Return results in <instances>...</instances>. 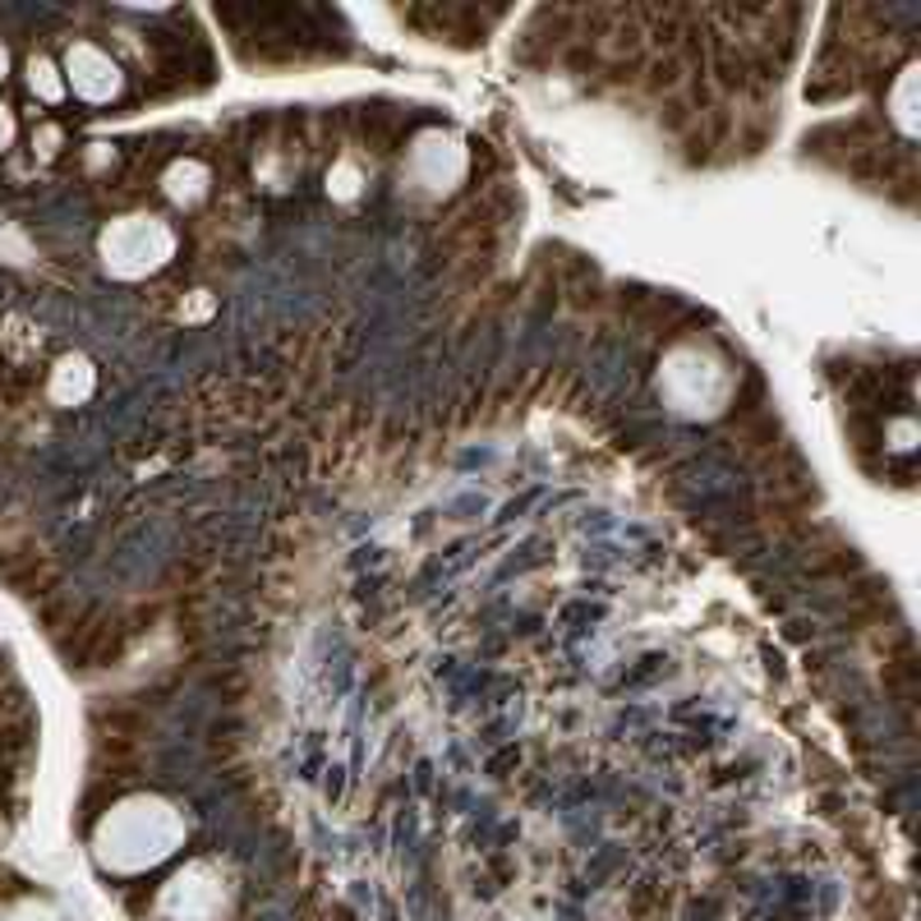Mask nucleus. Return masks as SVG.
<instances>
[{
    "label": "nucleus",
    "mask_w": 921,
    "mask_h": 921,
    "mask_svg": "<svg viewBox=\"0 0 921 921\" xmlns=\"http://www.w3.org/2000/svg\"><path fill=\"white\" fill-rule=\"evenodd\" d=\"M101 249H107V263H116L120 272H144L166 249V235H161V226H153L144 217H129L116 231H107Z\"/></svg>",
    "instance_id": "1"
},
{
    "label": "nucleus",
    "mask_w": 921,
    "mask_h": 921,
    "mask_svg": "<svg viewBox=\"0 0 921 921\" xmlns=\"http://www.w3.org/2000/svg\"><path fill=\"white\" fill-rule=\"evenodd\" d=\"M70 79H75V88H79L84 97H92V101H101V97L116 92L111 60L101 56V51H92V47H75V51H70Z\"/></svg>",
    "instance_id": "2"
},
{
    "label": "nucleus",
    "mask_w": 921,
    "mask_h": 921,
    "mask_svg": "<svg viewBox=\"0 0 921 921\" xmlns=\"http://www.w3.org/2000/svg\"><path fill=\"white\" fill-rule=\"evenodd\" d=\"M32 88H42V97H56L60 84L51 79V65L47 60H32Z\"/></svg>",
    "instance_id": "3"
},
{
    "label": "nucleus",
    "mask_w": 921,
    "mask_h": 921,
    "mask_svg": "<svg viewBox=\"0 0 921 921\" xmlns=\"http://www.w3.org/2000/svg\"><path fill=\"white\" fill-rule=\"evenodd\" d=\"M10 134H14V125H10V116H6V107H0V144H10Z\"/></svg>",
    "instance_id": "4"
},
{
    "label": "nucleus",
    "mask_w": 921,
    "mask_h": 921,
    "mask_svg": "<svg viewBox=\"0 0 921 921\" xmlns=\"http://www.w3.org/2000/svg\"><path fill=\"white\" fill-rule=\"evenodd\" d=\"M0 75H6V47H0Z\"/></svg>",
    "instance_id": "5"
}]
</instances>
